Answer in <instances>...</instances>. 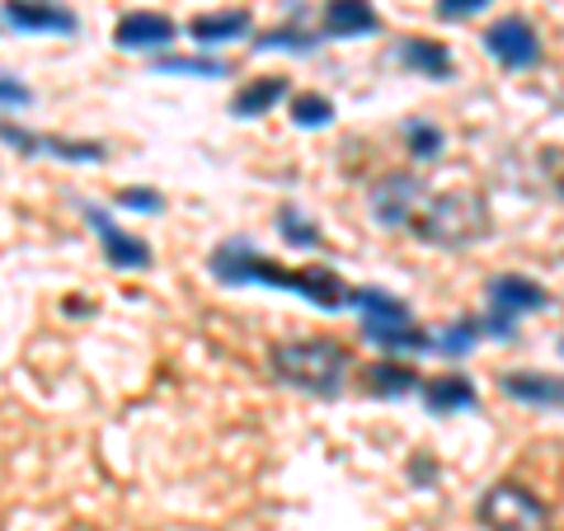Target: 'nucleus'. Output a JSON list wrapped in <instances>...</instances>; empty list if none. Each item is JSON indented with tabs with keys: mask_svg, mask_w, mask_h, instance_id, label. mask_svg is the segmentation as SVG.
<instances>
[{
	"mask_svg": "<svg viewBox=\"0 0 564 531\" xmlns=\"http://www.w3.org/2000/svg\"><path fill=\"white\" fill-rule=\"evenodd\" d=\"M0 90H6V113H14V109H29V90L14 76H6L0 80Z\"/></svg>",
	"mask_w": 564,
	"mask_h": 531,
	"instance_id": "bb28decb",
	"label": "nucleus"
},
{
	"mask_svg": "<svg viewBox=\"0 0 564 531\" xmlns=\"http://www.w3.org/2000/svg\"><path fill=\"white\" fill-rule=\"evenodd\" d=\"M381 29V14L372 0H325L321 39H367Z\"/></svg>",
	"mask_w": 564,
	"mask_h": 531,
	"instance_id": "9b49d317",
	"label": "nucleus"
},
{
	"mask_svg": "<svg viewBox=\"0 0 564 531\" xmlns=\"http://www.w3.org/2000/svg\"><path fill=\"white\" fill-rule=\"evenodd\" d=\"M475 339H480V321L462 315V321H452L443 334H437V353H447V358H466V353L475 348Z\"/></svg>",
	"mask_w": 564,
	"mask_h": 531,
	"instance_id": "412c9836",
	"label": "nucleus"
},
{
	"mask_svg": "<svg viewBox=\"0 0 564 531\" xmlns=\"http://www.w3.org/2000/svg\"><path fill=\"white\" fill-rule=\"evenodd\" d=\"M174 39H180V24H174L170 14H155V10L122 14L118 29H113V43L128 47V52H165Z\"/></svg>",
	"mask_w": 564,
	"mask_h": 531,
	"instance_id": "6e6552de",
	"label": "nucleus"
},
{
	"mask_svg": "<svg viewBox=\"0 0 564 531\" xmlns=\"http://www.w3.org/2000/svg\"><path fill=\"white\" fill-rule=\"evenodd\" d=\"M315 43L321 39H315V33H302V29H269L254 47L259 52H311Z\"/></svg>",
	"mask_w": 564,
	"mask_h": 531,
	"instance_id": "b1692460",
	"label": "nucleus"
},
{
	"mask_svg": "<svg viewBox=\"0 0 564 531\" xmlns=\"http://www.w3.org/2000/svg\"><path fill=\"white\" fill-rule=\"evenodd\" d=\"M367 386H372L377 395H410V391H423V377L410 367H400V362H372L362 371Z\"/></svg>",
	"mask_w": 564,
	"mask_h": 531,
	"instance_id": "a211bd4d",
	"label": "nucleus"
},
{
	"mask_svg": "<svg viewBox=\"0 0 564 531\" xmlns=\"http://www.w3.org/2000/svg\"><path fill=\"white\" fill-rule=\"evenodd\" d=\"M480 43L503 71H532L541 62V39H536V29L527 24L522 14H503V20H494L480 33Z\"/></svg>",
	"mask_w": 564,
	"mask_h": 531,
	"instance_id": "423d86ee",
	"label": "nucleus"
},
{
	"mask_svg": "<svg viewBox=\"0 0 564 531\" xmlns=\"http://www.w3.org/2000/svg\"><path fill=\"white\" fill-rule=\"evenodd\" d=\"M485 6H494V0H437V14H443V20H470V14H480Z\"/></svg>",
	"mask_w": 564,
	"mask_h": 531,
	"instance_id": "a878e982",
	"label": "nucleus"
},
{
	"mask_svg": "<svg viewBox=\"0 0 564 531\" xmlns=\"http://www.w3.org/2000/svg\"><path fill=\"white\" fill-rule=\"evenodd\" d=\"M499 391L536 410H564V377H551V371H503Z\"/></svg>",
	"mask_w": 564,
	"mask_h": 531,
	"instance_id": "f8f14e48",
	"label": "nucleus"
},
{
	"mask_svg": "<svg viewBox=\"0 0 564 531\" xmlns=\"http://www.w3.org/2000/svg\"><path fill=\"white\" fill-rule=\"evenodd\" d=\"M410 236L423 245H443V250H456V245L485 240L489 236V207L480 193L470 188H447V193H429L419 203Z\"/></svg>",
	"mask_w": 564,
	"mask_h": 531,
	"instance_id": "f03ea898",
	"label": "nucleus"
},
{
	"mask_svg": "<svg viewBox=\"0 0 564 531\" xmlns=\"http://www.w3.org/2000/svg\"><path fill=\"white\" fill-rule=\"evenodd\" d=\"M423 198H429V184L414 180V174H404V170L381 174V180H372V188H367V207H372V217L386 226V231H410Z\"/></svg>",
	"mask_w": 564,
	"mask_h": 531,
	"instance_id": "39448f33",
	"label": "nucleus"
},
{
	"mask_svg": "<svg viewBox=\"0 0 564 531\" xmlns=\"http://www.w3.org/2000/svg\"><path fill=\"white\" fill-rule=\"evenodd\" d=\"M348 306H358V311H362V325H377V329H391V325H414L410 306H404L400 296H386V292H377V288H358V292H352Z\"/></svg>",
	"mask_w": 564,
	"mask_h": 531,
	"instance_id": "2eb2a0df",
	"label": "nucleus"
},
{
	"mask_svg": "<svg viewBox=\"0 0 564 531\" xmlns=\"http://www.w3.org/2000/svg\"><path fill=\"white\" fill-rule=\"evenodd\" d=\"M292 122L296 128H325V122H334V104L315 90L292 95Z\"/></svg>",
	"mask_w": 564,
	"mask_h": 531,
	"instance_id": "aec40b11",
	"label": "nucleus"
},
{
	"mask_svg": "<svg viewBox=\"0 0 564 531\" xmlns=\"http://www.w3.org/2000/svg\"><path fill=\"white\" fill-rule=\"evenodd\" d=\"M6 29L10 33H70L80 29V20L66 6H52V0H6Z\"/></svg>",
	"mask_w": 564,
	"mask_h": 531,
	"instance_id": "1a4fd4ad",
	"label": "nucleus"
},
{
	"mask_svg": "<svg viewBox=\"0 0 564 531\" xmlns=\"http://www.w3.org/2000/svg\"><path fill=\"white\" fill-rule=\"evenodd\" d=\"M485 329H489V334H499V339H513V334H518V321H513V315H503V311H489V315H485Z\"/></svg>",
	"mask_w": 564,
	"mask_h": 531,
	"instance_id": "cd10ccee",
	"label": "nucleus"
},
{
	"mask_svg": "<svg viewBox=\"0 0 564 531\" xmlns=\"http://www.w3.org/2000/svg\"><path fill=\"white\" fill-rule=\"evenodd\" d=\"M207 273L226 282V288H245V282H263V288H288L296 296H306L321 311H339L352 301V288H344L339 273L329 269H282V263L263 259L250 240H221L207 259Z\"/></svg>",
	"mask_w": 564,
	"mask_h": 531,
	"instance_id": "f257e3e1",
	"label": "nucleus"
},
{
	"mask_svg": "<svg viewBox=\"0 0 564 531\" xmlns=\"http://www.w3.org/2000/svg\"><path fill=\"white\" fill-rule=\"evenodd\" d=\"M250 33V14L245 10H226V14H193L188 20V39L198 43L203 52L217 47V43H236Z\"/></svg>",
	"mask_w": 564,
	"mask_h": 531,
	"instance_id": "ddd939ff",
	"label": "nucleus"
},
{
	"mask_svg": "<svg viewBox=\"0 0 564 531\" xmlns=\"http://www.w3.org/2000/svg\"><path fill=\"white\" fill-rule=\"evenodd\" d=\"M485 296H489V311H503V315H513V321H518V315H536V311L551 306V292H545L541 282L522 278V273H499V278H489Z\"/></svg>",
	"mask_w": 564,
	"mask_h": 531,
	"instance_id": "9d476101",
	"label": "nucleus"
},
{
	"mask_svg": "<svg viewBox=\"0 0 564 531\" xmlns=\"http://www.w3.org/2000/svg\"><path fill=\"white\" fill-rule=\"evenodd\" d=\"M404 141H410L414 161H437V155H443V132H437L433 122L410 118V122H404Z\"/></svg>",
	"mask_w": 564,
	"mask_h": 531,
	"instance_id": "4be33fe9",
	"label": "nucleus"
},
{
	"mask_svg": "<svg viewBox=\"0 0 564 531\" xmlns=\"http://www.w3.org/2000/svg\"><path fill=\"white\" fill-rule=\"evenodd\" d=\"M480 527L485 531H551V512L532 489L513 480H499L480 499Z\"/></svg>",
	"mask_w": 564,
	"mask_h": 531,
	"instance_id": "20e7f679",
	"label": "nucleus"
},
{
	"mask_svg": "<svg viewBox=\"0 0 564 531\" xmlns=\"http://www.w3.org/2000/svg\"><path fill=\"white\" fill-rule=\"evenodd\" d=\"M278 226H282V236H288L296 250H315V245H321V231H315V226L302 217V212H296L292 203L278 212Z\"/></svg>",
	"mask_w": 564,
	"mask_h": 531,
	"instance_id": "5701e85b",
	"label": "nucleus"
},
{
	"mask_svg": "<svg viewBox=\"0 0 564 531\" xmlns=\"http://www.w3.org/2000/svg\"><path fill=\"white\" fill-rule=\"evenodd\" d=\"M151 71H161V76H226V62H217V57H155V66Z\"/></svg>",
	"mask_w": 564,
	"mask_h": 531,
	"instance_id": "6ab92c4d",
	"label": "nucleus"
},
{
	"mask_svg": "<svg viewBox=\"0 0 564 531\" xmlns=\"http://www.w3.org/2000/svg\"><path fill=\"white\" fill-rule=\"evenodd\" d=\"M423 404H429V414H456V410H475L480 395H475L466 377H433L423 381Z\"/></svg>",
	"mask_w": 564,
	"mask_h": 531,
	"instance_id": "dca6fc26",
	"label": "nucleus"
},
{
	"mask_svg": "<svg viewBox=\"0 0 564 531\" xmlns=\"http://www.w3.org/2000/svg\"><path fill=\"white\" fill-rule=\"evenodd\" d=\"M273 371L296 391L311 395H339L344 391V371H348V353L334 339H296V344H273L269 348Z\"/></svg>",
	"mask_w": 564,
	"mask_h": 531,
	"instance_id": "7ed1b4c3",
	"label": "nucleus"
},
{
	"mask_svg": "<svg viewBox=\"0 0 564 531\" xmlns=\"http://www.w3.org/2000/svg\"><path fill=\"white\" fill-rule=\"evenodd\" d=\"M85 221L95 226V236L104 245V263H109V269H118V273L151 269V245L141 236H132V231H122V226L104 207H85Z\"/></svg>",
	"mask_w": 564,
	"mask_h": 531,
	"instance_id": "0eeeda50",
	"label": "nucleus"
},
{
	"mask_svg": "<svg viewBox=\"0 0 564 531\" xmlns=\"http://www.w3.org/2000/svg\"><path fill=\"white\" fill-rule=\"evenodd\" d=\"M118 207L122 212H165V198L155 188H122L118 193Z\"/></svg>",
	"mask_w": 564,
	"mask_h": 531,
	"instance_id": "393cba45",
	"label": "nucleus"
},
{
	"mask_svg": "<svg viewBox=\"0 0 564 531\" xmlns=\"http://www.w3.org/2000/svg\"><path fill=\"white\" fill-rule=\"evenodd\" d=\"M282 95H288V80L282 76H259V80L245 85V90H236L231 113L236 118H259V113H269L273 104H282Z\"/></svg>",
	"mask_w": 564,
	"mask_h": 531,
	"instance_id": "f3484780",
	"label": "nucleus"
},
{
	"mask_svg": "<svg viewBox=\"0 0 564 531\" xmlns=\"http://www.w3.org/2000/svg\"><path fill=\"white\" fill-rule=\"evenodd\" d=\"M395 62L404 71H419V76H429V80H447L452 76V52L443 43H429V39H400Z\"/></svg>",
	"mask_w": 564,
	"mask_h": 531,
	"instance_id": "4468645a",
	"label": "nucleus"
}]
</instances>
